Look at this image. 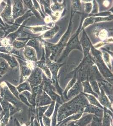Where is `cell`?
<instances>
[{
	"instance_id": "6da1fadb",
	"label": "cell",
	"mask_w": 113,
	"mask_h": 126,
	"mask_svg": "<svg viewBox=\"0 0 113 126\" xmlns=\"http://www.w3.org/2000/svg\"><path fill=\"white\" fill-rule=\"evenodd\" d=\"M91 48L93 55V60L98 66L100 72L106 78L112 77V73L107 68L102 59V53L99 50H96L92 44H91Z\"/></svg>"
},
{
	"instance_id": "7a4b0ae2",
	"label": "cell",
	"mask_w": 113,
	"mask_h": 126,
	"mask_svg": "<svg viewBox=\"0 0 113 126\" xmlns=\"http://www.w3.org/2000/svg\"><path fill=\"white\" fill-rule=\"evenodd\" d=\"M0 16L3 20V22L6 23L7 25H12L14 23V20L13 19L12 15V6L11 2L8 1L7 4L3 9V11L0 13Z\"/></svg>"
},
{
	"instance_id": "3957f363",
	"label": "cell",
	"mask_w": 113,
	"mask_h": 126,
	"mask_svg": "<svg viewBox=\"0 0 113 126\" xmlns=\"http://www.w3.org/2000/svg\"><path fill=\"white\" fill-rule=\"evenodd\" d=\"M79 30L80 29H79L78 31H77L75 34V35L72 37L70 41L68 42L66 49L65 50L63 53L62 58L66 57L68 56V54L70 52V51L74 49L78 48L81 50V47L80 46V43L79 42V38H78V35L80 32Z\"/></svg>"
},
{
	"instance_id": "277c9868",
	"label": "cell",
	"mask_w": 113,
	"mask_h": 126,
	"mask_svg": "<svg viewBox=\"0 0 113 126\" xmlns=\"http://www.w3.org/2000/svg\"><path fill=\"white\" fill-rule=\"evenodd\" d=\"M42 70L39 68H35L29 78V82L32 87L39 85L42 82Z\"/></svg>"
},
{
	"instance_id": "5b68a950",
	"label": "cell",
	"mask_w": 113,
	"mask_h": 126,
	"mask_svg": "<svg viewBox=\"0 0 113 126\" xmlns=\"http://www.w3.org/2000/svg\"><path fill=\"white\" fill-rule=\"evenodd\" d=\"M12 13V18L14 20L24 15L25 10L22 1H14Z\"/></svg>"
},
{
	"instance_id": "8992f818",
	"label": "cell",
	"mask_w": 113,
	"mask_h": 126,
	"mask_svg": "<svg viewBox=\"0 0 113 126\" xmlns=\"http://www.w3.org/2000/svg\"><path fill=\"white\" fill-rule=\"evenodd\" d=\"M20 64V72L22 79H25L31 73V69H30L27 62H25L23 59L20 58L18 59Z\"/></svg>"
},
{
	"instance_id": "52a82bcc",
	"label": "cell",
	"mask_w": 113,
	"mask_h": 126,
	"mask_svg": "<svg viewBox=\"0 0 113 126\" xmlns=\"http://www.w3.org/2000/svg\"><path fill=\"white\" fill-rule=\"evenodd\" d=\"M81 43L84 53V59H86L91 48V42L86 35L85 30H83V34L81 39Z\"/></svg>"
},
{
	"instance_id": "ba28073f",
	"label": "cell",
	"mask_w": 113,
	"mask_h": 126,
	"mask_svg": "<svg viewBox=\"0 0 113 126\" xmlns=\"http://www.w3.org/2000/svg\"><path fill=\"white\" fill-rule=\"evenodd\" d=\"M31 12V11L30 10H29L23 15L15 19L14 24L11 25V28L12 31H16L23 22H24V21L28 19V18L33 15V13H32Z\"/></svg>"
},
{
	"instance_id": "9c48e42d",
	"label": "cell",
	"mask_w": 113,
	"mask_h": 126,
	"mask_svg": "<svg viewBox=\"0 0 113 126\" xmlns=\"http://www.w3.org/2000/svg\"><path fill=\"white\" fill-rule=\"evenodd\" d=\"M0 58L4 59L6 62H8V64L12 68L17 67L18 66V62L14 56L9 53L7 54L0 53Z\"/></svg>"
},
{
	"instance_id": "30bf717a",
	"label": "cell",
	"mask_w": 113,
	"mask_h": 126,
	"mask_svg": "<svg viewBox=\"0 0 113 126\" xmlns=\"http://www.w3.org/2000/svg\"><path fill=\"white\" fill-rule=\"evenodd\" d=\"M24 47V54L26 59L33 62H36L37 58L34 49L28 46H25Z\"/></svg>"
},
{
	"instance_id": "8fae6325",
	"label": "cell",
	"mask_w": 113,
	"mask_h": 126,
	"mask_svg": "<svg viewBox=\"0 0 113 126\" xmlns=\"http://www.w3.org/2000/svg\"><path fill=\"white\" fill-rule=\"evenodd\" d=\"M45 59L44 57V54L43 53V57L42 58V60L39 62H36V65L42 69L45 72V73L47 76H48V77L49 78H51L52 75H51V72L49 69L48 66H47V65L46 64V63L45 62Z\"/></svg>"
},
{
	"instance_id": "7c38bea8",
	"label": "cell",
	"mask_w": 113,
	"mask_h": 126,
	"mask_svg": "<svg viewBox=\"0 0 113 126\" xmlns=\"http://www.w3.org/2000/svg\"><path fill=\"white\" fill-rule=\"evenodd\" d=\"M48 66L51 69L52 73L53 75V79L55 81L56 80V78L57 75V72L59 70V69L64 64H59L57 63H54L51 61H48L47 62Z\"/></svg>"
},
{
	"instance_id": "4fadbf2b",
	"label": "cell",
	"mask_w": 113,
	"mask_h": 126,
	"mask_svg": "<svg viewBox=\"0 0 113 126\" xmlns=\"http://www.w3.org/2000/svg\"><path fill=\"white\" fill-rule=\"evenodd\" d=\"M9 68V65L5 60H2L0 62V78H1L7 72Z\"/></svg>"
},
{
	"instance_id": "5bb4252c",
	"label": "cell",
	"mask_w": 113,
	"mask_h": 126,
	"mask_svg": "<svg viewBox=\"0 0 113 126\" xmlns=\"http://www.w3.org/2000/svg\"><path fill=\"white\" fill-rule=\"evenodd\" d=\"M80 82L79 80L78 81V82L76 83L74 87H73L71 90H70V92H69L68 95V97H71L74 95H76V94H77L79 92V90H80Z\"/></svg>"
},
{
	"instance_id": "9a60e30c",
	"label": "cell",
	"mask_w": 113,
	"mask_h": 126,
	"mask_svg": "<svg viewBox=\"0 0 113 126\" xmlns=\"http://www.w3.org/2000/svg\"><path fill=\"white\" fill-rule=\"evenodd\" d=\"M59 28L58 26H55L52 30L47 32L42 36H41L39 37H43L45 38H51L54 35L55 33L57 32V31L59 30Z\"/></svg>"
},
{
	"instance_id": "2e32d148",
	"label": "cell",
	"mask_w": 113,
	"mask_h": 126,
	"mask_svg": "<svg viewBox=\"0 0 113 126\" xmlns=\"http://www.w3.org/2000/svg\"><path fill=\"white\" fill-rule=\"evenodd\" d=\"M86 112H91L92 113H96V115L98 116H100L102 114V111L98 108L95 107L93 106L89 105L86 107V110H85Z\"/></svg>"
},
{
	"instance_id": "e0dca14e",
	"label": "cell",
	"mask_w": 113,
	"mask_h": 126,
	"mask_svg": "<svg viewBox=\"0 0 113 126\" xmlns=\"http://www.w3.org/2000/svg\"><path fill=\"white\" fill-rule=\"evenodd\" d=\"M27 42H28V40L20 41L17 40H14L12 42V46L14 47V48L16 49H20L26 46Z\"/></svg>"
},
{
	"instance_id": "ac0fdd59",
	"label": "cell",
	"mask_w": 113,
	"mask_h": 126,
	"mask_svg": "<svg viewBox=\"0 0 113 126\" xmlns=\"http://www.w3.org/2000/svg\"><path fill=\"white\" fill-rule=\"evenodd\" d=\"M83 87L84 88V92L87 93H92V94H94L96 97H97V95L95 93L93 92L92 90V88L90 85L89 84L88 81L87 80L85 82H82Z\"/></svg>"
},
{
	"instance_id": "d6986e66",
	"label": "cell",
	"mask_w": 113,
	"mask_h": 126,
	"mask_svg": "<svg viewBox=\"0 0 113 126\" xmlns=\"http://www.w3.org/2000/svg\"><path fill=\"white\" fill-rule=\"evenodd\" d=\"M24 3L27 6V7L30 9V11L34 14V15L38 18L41 19L40 15L37 12V11L36 10V9H35V8L34 7V6L32 3L31 1H24Z\"/></svg>"
},
{
	"instance_id": "ffe728a7",
	"label": "cell",
	"mask_w": 113,
	"mask_h": 126,
	"mask_svg": "<svg viewBox=\"0 0 113 126\" xmlns=\"http://www.w3.org/2000/svg\"><path fill=\"white\" fill-rule=\"evenodd\" d=\"M26 46H31L34 47L37 51H38L39 49V42L36 38H32L31 40H29L26 44Z\"/></svg>"
},
{
	"instance_id": "44dd1931",
	"label": "cell",
	"mask_w": 113,
	"mask_h": 126,
	"mask_svg": "<svg viewBox=\"0 0 113 126\" xmlns=\"http://www.w3.org/2000/svg\"><path fill=\"white\" fill-rule=\"evenodd\" d=\"M25 28H29L33 32H39L42 31H44V30H47L50 29V28L48 27L47 26H36V27H25Z\"/></svg>"
},
{
	"instance_id": "7402d4cb",
	"label": "cell",
	"mask_w": 113,
	"mask_h": 126,
	"mask_svg": "<svg viewBox=\"0 0 113 126\" xmlns=\"http://www.w3.org/2000/svg\"><path fill=\"white\" fill-rule=\"evenodd\" d=\"M101 90L102 93L100 94V97H99V100L102 104L104 106H106L109 107V106H110V105L109 103V100L105 94L103 92V89H101Z\"/></svg>"
},
{
	"instance_id": "603a6c76",
	"label": "cell",
	"mask_w": 113,
	"mask_h": 126,
	"mask_svg": "<svg viewBox=\"0 0 113 126\" xmlns=\"http://www.w3.org/2000/svg\"><path fill=\"white\" fill-rule=\"evenodd\" d=\"M51 99L46 94V93H44L43 96L41 97L40 99V105H42L47 104L51 103Z\"/></svg>"
},
{
	"instance_id": "cb8c5ba5",
	"label": "cell",
	"mask_w": 113,
	"mask_h": 126,
	"mask_svg": "<svg viewBox=\"0 0 113 126\" xmlns=\"http://www.w3.org/2000/svg\"><path fill=\"white\" fill-rule=\"evenodd\" d=\"M17 88L19 92H22V91L25 90H28L29 91H30V87L29 86L28 83L27 82H24L20 84L19 86L17 87Z\"/></svg>"
},
{
	"instance_id": "d4e9b609",
	"label": "cell",
	"mask_w": 113,
	"mask_h": 126,
	"mask_svg": "<svg viewBox=\"0 0 113 126\" xmlns=\"http://www.w3.org/2000/svg\"><path fill=\"white\" fill-rule=\"evenodd\" d=\"M42 3L45 6V9L46 13L52 16V10L50 8V1H43Z\"/></svg>"
},
{
	"instance_id": "484cf974",
	"label": "cell",
	"mask_w": 113,
	"mask_h": 126,
	"mask_svg": "<svg viewBox=\"0 0 113 126\" xmlns=\"http://www.w3.org/2000/svg\"><path fill=\"white\" fill-rule=\"evenodd\" d=\"M85 95L87 97V98L89 100L91 103H92L93 104L95 105L96 106H99L100 107L102 108L97 100H96V99L93 96H91L89 94H85Z\"/></svg>"
},
{
	"instance_id": "4316f807",
	"label": "cell",
	"mask_w": 113,
	"mask_h": 126,
	"mask_svg": "<svg viewBox=\"0 0 113 126\" xmlns=\"http://www.w3.org/2000/svg\"><path fill=\"white\" fill-rule=\"evenodd\" d=\"M90 82L91 83V85H92L93 90H94V91L96 92L97 93H98L99 94H100V93L99 92V87H98L97 83L96 82L95 80H94V79H90Z\"/></svg>"
},
{
	"instance_id": "83f0119b",
	"label": "cell",
	"mask_w": 113,
	"mask_h": 126,
	"mask_svg": "<svg viewBox=\"0 0 113 126\" xmlns=\"http://www.w3.org/2000/svg\"><path fill=\"white\" fill-rule=\"evenodd\" d=\"M76 73L75 74L74 76V77H73V79L70 81V82H69V83L68 85V86H67L66 89L65 91L64 94H66V93H67V92L69 89H70V87H71L72 86H73V85L74 84V83L76 82Z\"/></svg>"
},
{
	"instance_id": "f1b7e54d",
	"label": "cell",
	"mask_w": 113,
	"mask_h": 126,
	"mask_svg": "<svg viewBox=\"0 0 113 126\" xmlns=\"http://www.w3.org/2000/svg\"><path fill=\"white\" fill-rule=\"evenodd\" d=\"M51 8L54 12L59 11L62 10V9L63 8V6H62L61 5L55 2L54 4L53 5L51 6Z\"/></svg>"
},
{
	"instance_id": "f546056e",
	"label": "cell",
	"mask_w": 113,
	"mask_h": 126,
	"mask_svg": "<svg viewBox=\"0 0 113 126\" xmlns=\"http://www.w3.org/2000/svg\"><path fill=\"white\" fill-rule=\"evenodd\" d=\"M92 5L91 3H87L85 5V12L87 13H90L92 11Z\"/></svg>"
},
{
	"instance_id": "4dcf8cb0",
	"label": "cell",
	"mask_w": 113,
	"mask_h": 126,
	"mask_svg": "<svg viewBox=\"0 0 113 126\" xmlns=\"http://www.w3.org/2000/svg\"><path fill=\"white\" fill-rule=\"evenodd\" d=\"M73 9L76 11H80L82 9L81 5L80 4V2L78 1H73Z\"/></svg>"
},
{
	"instance_id": "1f68e13d",
	"label": "cell",
	"mask_w": 113,
	"mask_h": 126,
	"mask_svg": "<svg viewBox=\"0 0 113 126\" xmlns=\"http://www.w3.org/2000/svg\"><path fill=\"white\" fill-rule=\"evenodd\" d=\"M6 83L7 84V85H8V86H9V87L10 90L12 91V92L15 95L17 96L18 93V91H17V89H16V88L14 87V86H13V85H12L10 84L9 83H8L7 82H6Z\"/></svg>"
},
{
	"instance_id": "d6a6232c",
	"label": "cell",
	"mask_w": 113,
	"mask_h": 126,
	"mask_svg": "<svg viewBox=\"0 0 113 126\" xmlns=\"http://www.w3.org/2000/svg\"><path fill=\"white\" fill-rule=\"evenodd\" d=\"M103 57L105 62H106V63L107 64L108 66H110V61H109V54H108L106 52H104V53H103Z\"/></svg>"
},
{
	"instance_id": "836d02e7",
	"label": "cell",
	"mask_w": 113,
	"mask_h": 126,
	"mask_svg": "<svg viewBox=\"0 0 113 126\" xmlns=\"http://www.w3.org/2000/svg\"><path fill=\"white\" fill-rule=\"evenodd\" d=\"M33 3H34V6L35 8V9H36V10H37L40 13L41 15H42V16L43 18H45V16L42 13V11H41V9H40V6H39V5L38 4L37 1H33Z\"/></svg>"
},
{
	"instance_id": "e575fe53",
	"label": "cell",
	"mask_w": 113,
	"mask_h": 126,
	"mask_svg": "<svg viewBox=\"0 0 113 126\" xmlns=\"http://www.w3.org/2000/svg\"><path fill=\"white\" fill-rule=\"evenodd\" d=\"M92 126H99L100 124V121L99 119L94 118L92 122Z\"/></svg>"
},
{
	"instance_id": "d590c367",
	"label": "cell",
	"mask_w": 113,
	"mask_h": 126,
	"mask_svg": "<svg viewBox=\"0 0 113 126\" xmlns=\"http://www.w3.org/2000/svg\"><path fill=\"white\" fill-rule=\"evenodd\" d=\"M54 103H53L51 106H50L49 109L48 110L47 113L45 114L46 116H50L52 114V112L53 111V109H54Z\"/></svg>"
},
{
	"instance_id": "8d00e7d4",
	"label": "cell",
	"mask_w": 113,
	"mask_h": 126,
	"mask_svg": "<svg viewBox=\"0 0 113 126\" xmlns=\"http://www.w3.org/2000/svg\"><path fill=\"white\" fill-rule=\"evenodd\" d=\"M5 37V32L2 28H0V40Z\"/></svg>"
},
{
	"instance_id": "74e56055",
	"label": "cell",
	"mask_w": 113,
	"mask_h": 126,
	"mask_svg": "<svg viewBox=\"0 0 113 126\" xmlns=\"http://www.w3.org/2000/svg\"><path fill=\"white\" fill-rule=\"evenodd\" d=\"M104 126H109V121L108 116L105 117L104 120L103 122Z\"/></svg>"
},
{
	"instance_id": "f35d334b",
	"label": "cell",
	"mask_w": 113,
	"mask_h": 126,
	"mask_svg": "<svg viewBox=\"0 0 113 126\" xmlns=\"http://www.w3.org/2000/svg\"><path fill=\"white\" fill-rule=\"evenodd\" d=\"M44 120L45 124L46 125V126H50V121L49 119H48L47 118L44 116Z\"/></svg>"
},
{
	"instance_id": "ab89813d",
	"label": "cell",
	"mask_w": 113,
	"mask_h": 126,
	"mask_svg": "<svg viewBox=\"0 0 113 126\" xmlns=\"http://www.w3.org/2000/svg\"><path fill=\"white\" fill-rule=\"evenodd\" d=\"M6 26V24H5L1 18L0 16V27L1 28H3V27H5Z\"/></svg>"
},
{
	"instance_id": "60d3db41",
	"label": "cell",
	"mask_w": 113,
	"mask_h": 126,
	"mask_svg": "<svg viewBox=\"0 0 113 126\" xmlns=\"http://www.w3.org/2000/svg\"><path fill=\"white\" fill-rule=\"evenodd\" d=\"M3 46V44L0 41V47Z\"/></svg>"
},
{
	"instance_id": "b9f144b4",
	"label": "cell",
	"mask_w": 113,
	"mask_h": 126,
	"mask_svg": "<svg viewBox=\"0 0 113 126\" xmlns=\"http://www.w3.org/2000/svg\"><path fill=\"white\" fill-rule=\"evenodd\" d=\"M0 28H1V27H0Z\"/></svg>"
}]
</instances>
